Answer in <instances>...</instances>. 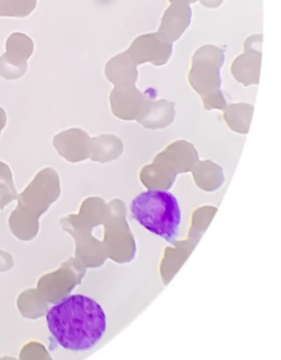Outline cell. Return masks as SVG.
<instances>
[{"label":"cell","mask_w":281,"mask_h":360,"mask_svg":"<svg viewBox=\"0 0 281 360\" xmlns=\"http://www.w3.org/2000/svg\"><path fill=\"white\" fill-rule=\"evenodd\" d=\"M46 321L57 343L71 352L92 349L107 330L102 307L91 297L80 295L65 297L52 307Z\"/></svg>","instance_id":"6da1fadb"},{"label":"cell","mask_w":281,"mask_h":360,"mask_svg":"<svg viewBox=\"0 0 281 360\" xmlns=\"http://www.w3.org/2000/svg\"><path fill=\"white\" fill-rule=\"evenodd\" d=\"M133 219L148 231L175 245L179 234L182 211L178 199L169 191L142 192L132 200Z\"/></svg>","instance_id":"7a4b0ae2"},{"label":"cell","mask_w":281,"mask_h":360,"mask_svg":"<svg viewBox=\"0 0 281 360\" xmlns=\"http://www.w3.org/2000/svg\"><path fill=\"white\" fill-rule=\"evenodd\" d=\"M225 51L213 46H204L195 53L188 79L198 92L209 89H220L221 70L225 63Z\"/></svg>","instance_id":"3957f363"},{"label":"cell","mask_w":281,"mask_h":360,"mask_svg":"<svg viewBox=\"0 0 281 360\" xmlns=\"http://www.w3.org/2000/svg\"><path fill=\"white\" fill-rule=\"evenodd\" d=\"M34 51V43L25 33L8 37L6 52L0 57V75L7 80L21 78L27 70V60Z\"/></svg>","instance_id":"277c9868"},{"label":"cell","mask_w":281,"mask_h":360,"mask_svg":"<svg viewBox=\"0 0 281 360\" xmlns=\"http://www.w3.org/2000/svg\"><path fill=\"white\" fill-rule=\"evenodd\" d=\"M127 52L136 65L151 63L160 66L166 64L173 54V43L164 39L158 32L150 33L137 37Z\"/></svg>","instance_id":"5b68a950"},{"label":"cell","mask_w":281,"mask_h":360,"mask_svg":"<svg viewBox=\"0 0 281 360\" xmlns=\"http://www.w3.org/2000/svg\"><path fill=\"white\" fill-rule=\"evenodd\" d=\"M263 35L254 36L245 42V53L233 61L231 67L232 75L235 78L247 86L259 84Z\"/></svg>","instance_id":"8992f818"},{"label":"cell","mask_w":281,"mask_h":360,"mask_svg":"<svg viewBox=\"0 0 281 360\" xmlns=\"http://www.w3.org/2000/svg\"><path fill=\"white\" fill-rule=\"evenodd\" d=\"M91 139L88 133L72 128L57 134L53 146L58 155L70 162H82L89 158Z\"/></svg>","instance_id":"52a82bcc"},{"label":"cell","mask_w":281,"mask_h":360,"mask_svg":"<svg viewBox=\"0 0 281 360\" xmlns=\"http://www.w3.org/2000/svg\"><path fill=\"white\" fill-rule=\"evenodd\" d=\"M192 12L187 1H171L159 30V34L166 41H178L188 30L192 21Z\"/></svg>","instance_id":"ba28073f"},{"label":"cell","mask_w":281,"mask_h":360,"mask_svg":"<svg viewBox=\"0 0 281 360\" xmlns=\"http://www.w3.org/2000/svg\"><path fill=\"white\" fill-rule=\"evenodd\" d=\"M105 75L116 89L134 85L138 78L137 65L127 51L113 57L105 67Z\"/></svg>","instance_id":"9c48e42d"},{"label":"cell","mask_w":281,"mask_h":360,"mask_svg":"<svg viewBox=\"0 0 281 360\" xmlns=\"http://www.w3.org/2000/svg\"><path fill=\"white\" fill-rule=\"evenodd\" d=\"M117 139L112 136H101L93 138L90 145V160L95 162H106L119 155Z\"/></svg>","instance_id":"30bf717a"},{"label":"cell","mask_w":281,"mask_h":360,"mask_svg":"<svg viewBox=\"0 0 281 360\" xmlns=\"http://www.w3.org/2000/svg\"><path fill=\"white\" fill-rule=\"evenodd\" d=\"M35 0H19V1H0V16L25 18L34 11Z\"/></svg>","instance_id":"8fae6325"},{"label":"cell","mask_w":281,"mask_h":360,"mask_svg":"<svg viewBox=\"0 0 281 360\" xmlns=\"http://www.w3.org/2000/svg\"><path fill=\"white\" fill-rule=\"evenodd\" d=\"M12 172L9 167L0 162V207L15 198Z\"/></svg>","instance_id":"7c38bea8"},{"label":"cell","mask_w":281,"mask_h":360,"mask_svg":"<svg viewBox=\"0 0 281 360\" xmlns=\"http://www.w3.org/2000/svg\"><path fill=\"white\" fill-rule=\"evenodd\" d=\"M7 123V115L6 110L0 107V134L3 131L4 127H6Z\"/></svg>","instance_id":"4fadbf2b"}]
</instances>
